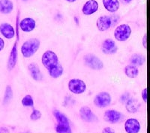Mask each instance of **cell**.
I'll return each instance as SVG.
<instances>
[{
  "label": "cell",
  "mask_w": 150,
  "mask_h": 133,
  "mask_svg": "<svg viewBox=\"0 0 150 133\" xmlns=\"http://www.w3.org/2000/svg\"><path fill=\"white\" fill-rule=\"evenodd\" d=\"M40 44V41L38 38H31L25 41L21 47L23 56L26 58L33 56L39 49Z\"/></svg>",
  "instance_id": "cell-1"
},
{
  "label": "cell",
  "mask_w": 150,
  "mask_h": 133,
  "mask_svg": "<svg viewBox=\"0 0 150 133\" xmlns=\"http://www.w3.org/2000/svg\"><path fill=\"white\" fill-rule=\"evenodd\" d=\"M131 35V29L128 24H121L116 28L114 37L119 41H125Z\"/></svg>",
  "instance_id": "cell-2"
},
{
  "label": "cell",
  "mask_w": 150,
  "mask_h": 133,
  "mask_svg": "<svg viewBox=\"0 0 150 133\" xmlns=\"http://www.w3.org/2000/svg\"><path fill=\"white\" fill-rule=\"evenodd\" d=\"M42 64L44 66L49 70L51 68L54 67L57 64H59V59L56 53L51 50H47L45 52L41 58Z\"/></svg>",
  "instance_id": "cell-3"
},
{
  "label": "cell",
  "mask_w": 150,
  "mask_h": 133,
  "mask_svg": "<svg viewBox=\"0 0 150 133\" xmlns=\"http://www.w3.org/2000/svg\"><path fill=\"white\" fill-rule=\"evenodd\" d=\"M68 89L69 90L74 94L83 93L86 90V85L83 80L80 79H71L68 82Z\"/></svg>",
  "instance_id": "cell-4"
},
{
  "label": "cell",
  "mask_w": 150,
  "mask_h": 133,
  "mask_svg": "<svg viewBox=\"0 0 150 133\" xmlns=\"http://www.w3.org/2000/svg\"><path fill=\"white\" fill-rule=\"evenodd\" d=\"M86 65L94 70H101L104 67L102 61L93 54H87L84 57Z\"/></svg>",
  "instance_id": "cell-5"
},
{
  "label": "cell",
  "mask_w": 150,
  "mask_h": 133,
  "mask_svg": "<svg viewBox=\"0 0 150 133\" xmlns=\"http://www.w3.org/2000/svg\"><path fill=\"white\" fill-rule=\"evenodd\" d=\"M94 103L100 108L108 107L111 103V96L107 92H100L94 99Z\"/></svg>",
  "instance_id": "cell-6"
},
{
  "label": "cell",
  "mask_w": 150,
  "mask_h": 133,
  "mask_svg": "<svg viewBox=\"0 0 150 133\" xmlns=\"http://www.w3.org/2000/svg\"><path fill=\"white\" fill-rule=\"evenodd\" d=\"M98 2L96 0H89L84 4L82 9V12L85 15H92L98 10Z\"/></svg>",
  "instance_id": "cell-7"
},
{
  "label": "cell",
  "mask_w": 150,
  "mask_h": 133,
  "mask_svg": "<svg viewBox=\"0 0 150 133\" xmlns=\"http://www.w3.org/2000/svg\"><path fill=\"white\" fill-rule=\"evenodd\" d=\"M97 28L101 32H105L110 28L112 25V20L109 16L104 15L99 17L97 20Z\"/></svg>",
  "instance_id": "cell-8"
},
{
  "label": "cell",
  "mask_w": 150,
  "mask_h": 133,
  "mask_svg": "<svg viewBox=\"0 0 150 133\" xmlns=\"http://www.w3.org/2000/svg\"><path fill=\"white\" fill-rule=\"evenodd\" d=\"M36 27V22L34 19L26 17L20 22V28L24 33H30Z\"/></svg>",
  "instance_id": "cell-9"
},
{
  "label": "cell",
  "mask_w": 150,
  "mask_h": 133,
  "mask_svg": "<svg viewBox=\"0 0 150 133\" xmlns=\"http://www.w3.org/2000/svg\"><path fill=\"white\" fill-rule=\"evenodd\" d=\"M125 129L127 133H138L140 130V124L137 119L131 118L125 123Z\"/></svg>",
  "instance_id": "cell-10"
},
{
  "label": "cell",
  "mask_w": 150,
  "mask_h": 133,
  "mask_svg": "<svg viewBox=\"0 0 150 133\" xmlns=\"http://www.w3.org/2000/svg\"><path fill=\"white\" fill-rule=\"evenodd\" d=\"M122 119V114L116 110H108L104 113V119L110 123L114 124Z\"/></svg>",
  "instance_id": "cell-11"
},
{
  "label": "cell",
  "mask_w": 150,
  "mask_h": 133,
  "mask_svg": "<svg viewBox=\"0 0 150 133\" xmlns=\"http://www.w3.org/2000/svg\"><path fill=\"white\" fill-rule=\"evenodd\" d=\"M80 115L81 118L86 122H89L90 123V122H94L98 119L96 115L87 106H84V107H82L80 108Z\"/></svg>",
  "instance_id": "cell-12"
},
{
  "label": "cell",
  "mask_w": 150,
  "mask_h": 133,
  "mask_svg": "<svg viewBox=\"0 0 150 133\" xmlns=\"http://www.w3.org/2000/svg\"><path fill=\"white\" fill-rule=\"evenodd\" d=\"M0 33L7 39H11L15 36V30L14 27L11 24L6 23L0 25Z\"/></svg>",
  "instance_id": "cell-13"
},
{
  "label": "cell",
  "mask_w": 150,
  "mask_h": 133,
  "mask_svg": "<svg viewBox=\"0 0 150 133\" xmlns=\"http://www.w3.org/2000/svg\"><path fill=\"white\" fill-rule=\"evenodd\" d=\"M117 46L114 41L110 38L106 39L102 44V50L106 54H113L117 51Z\"/></svg>",
  "instance_id": "cell-14"
},
{
  "label": "cell",
  "mask_w": 150,
  "mask_h": 133,
  "mask_svg": "<svg viewBox=\"0 0 150 133\" xmlns=\"http://www.w3.org/2000/svg\"><path fill=\"white\" fill-rule=\"evenodd\" d=\"M104 7L108 11L115 13L120 9L119 0H102Z\"/></svg>",
  "instance_id": "cell-15"
},
{
  "label": "cell",
  "mask_w": 150,
  "mask_h": 133,
  "mask_svg": "<svg viewBox=\"0 0 150 133\" xmlns=\"http://www.w3.org/2000/svg\"><path fill=\"white\" fill-rule=\"evenodd\" d=\"M17 61V41H15L14 46L12 48L11 51L10 56H9L8 62V70H12L15 67L16 63Z\"/></svg>",
  "instance_id": "cell-16"
},
{
  "label": "cell",
  "mask_w": 150,
  "mask_h": 133,
  "mask_svg": "<svg viewBox=\"0 0 150 133\" xmlns=\"http://www.w3.org/2000/svg\"><path fill=\"white\" fill-rule=\"evenodd\" d=\"M125 107L128 112L136 113L139 111L140 104L139 101L136 99H129L125 103Z\"/></svg>",
  "instance_id": "cell-17"
},
{
  "label": "cell",
  "mask_w": 150,
  "mask_h": 133,
  "mask_svg": "<svg viewBox=\"0 0 150 133\" xmlns=\"http://www.w3.org/2000/svg\"><path fill=\"white\" fill-rule=\"evenodd\" d=\"M14 9V4L11 0H0V13L10 14Z\"/></svg>",
  "instance_id": "cell-18"
},
{
  "label": "cell",
  "mask_w": 150,
  "mask_h": 133,
  "mask_svg": "<svg viewBox=\"0 0 150 133\" xmlns=\"http://www.w3.org/2000/svg\"><path fill=\"white\" fill-rule=\"evenodd\" d=\"M29 69L31 76L34 80H41L43 78V75L39 69V67L35 63H31L29 65Z\"/></svg>",
  "instance_id": "cell-19"
},
{
  "label": "cell",
  "mask_w": 150,
  "mask_h": 133,
  "mask_svg": "<svg viewBox=\"0 0 150 133\" xmlns=\"http://www.w3.org/2000/svg\"><path fill=\"white\" fill-rule=\"evenodd\" d=\"M48 72H49V75H50V77H52L53 78H58L61 77L63 74V68L62 67L61 65L57 64L54 67L49 69Z\"/></svg>",
  "instance_id": "cell-20"
},
{
  "label": "cell",
  "mask_w": 150,
  "mask_h": 133,
  "mask_svg": "<svg viewBox=\"0 0 150 133\" xmlns=\"http://www.w3.org/2000/svg\"><path fill=\"white\" fill-rule=\"evenodd\" d=\"M125 73L130 78H134L137 77L139 74V70L138 68H137V66H134L133 65H129L125 68Z\"/></svg>",
  "instance_id": "cell-21"
},
{
  "label": "cell",
  "mask_w": 150,
  "mask_h": 133,
  "mask_svg": "<svg viewBox=\"0 0 150 133\" xmlns=\"http://www.w3.org/2000/svg\"><path fill=\"white\" fill-rule=\"evenodd\" d=\"M145 63V59L142 55L134 54L131 56V63L134 66H141Z\"/></svg>",
  "instance_id": "cell-22"
},
{
  "label": "cell",
  "mask_w": 150,
  "mask_h": 133,
  "mask_svg": "<svg viewBox=\"0 0 150 133\" xmlns=\"http://www.w3.org/2000/svg\"><path fill=\"white\" fill-rule=\"evenodd\" d=\"M53 114H54L55 117H56V120L58 121L59 123H61V124H69L68 118L62 112L56 110V111H54Z\"/></svg>",
  "instance_id": "cell-23"
},
{
  "label": "cell",
  "mask_w": 150,
  "mask_h": 133,
  "mask_svg": "<svg viewBox=\"0 0 150 133\" xmlns=\"http://www.w3.org/2000/svg\"><path fill=\"white\" fill-rule=\"evenodd\" d=\"M56 130L57 133H72L69 124L58 123V125L56 126Z\"/></svg>",
  "instance_id": "cell-24"
},
{
  "label": "cell",
  "mask_w": 150,
  "mask_h": 133,
  "mask_svg": "<svg viewBox=\"0 0 150 133\" xmlns=\"http://www.w3.org/2000/svg\"><path fill=\"white\" fill-rule=\"evenodd\" d=\"M13 96V92H12V89L11 88L10 86H8L5 90V97H4V103L5 104H8L12 99Z\"/></svg>",
  "instance_id": "cell-25"
},
{
  "label": "cell",
  "mask_w": 150,
  "mask_h": 133,
  "mask_svg": "<svg viewBox=\"0 0 150 133\" xmlns=\"http://www.w3.org/2000/svg\"><path fill=\"white\" fill-rule=\"evenodd\" d=\"M22 105L26 107H33L34 105V101L30 95H27L22 99Z\"/></svg>",
  "instance_id": "cell-26"
},
{
  "label": "cell",
  "mask_w": 150,
  "mask_h": 133,
  "mask_svg": "<svg viewBox=\"0 0 150 133\" xmlns=\"http://www.w3.org/2000/svg\"><path fill=\"white\" fill-rule=\"evenodd\" d=\"M41 117V113L38 110H36V109L33 110V113H32V115H31L30 116L31 119L33 120V121H35V120L39 119Z\"/></svg>",
  "instance_id": "cell-27"
},
{
  "label": "cell",
  "mask_w": 150,
  "mask_h": 133,
  "mask_svg": "<svg viewBox=\"0 0 150 133\" xmlns=\"http://www.w3.org/2000/svg\"><path fill=\"white\" fill-rule=\"evenodd\" d=\"M129 99H131V98H130V94L127 92V93L123 94L122 96H121V98H120V100H121V102L122 103H126L127 101Z\"/></svg>",
  "instance_id": "cell-28"
},
{
  "label": "cell",
  "mask_w": 150,
  "mask_h": 133,
  "mask_svg": "<svg viewBox=\"0 0 150 133\" xmlns=\"http://www.w3.org/2000/svg\"><path fill=\"white\" fill-rule=\"evenodd\" d=\"M142 99H143V100L145 102H146L147 101V89L145 88L144 90H143V92H142Z\"/></svg>",
  "instance_id": "cell-29"
},
{
  "label": "cell",
  "mask_w": 150,
  "mask_h": 133,
  "mask_svg": "<svg viewBox=\"0 0 150 133\" xmlns=\"http://www.w3.org/2000/svg\"><path fill=\"white\" fill-rule=\"evenodd\" d=\"M102 133H115V132L114 130L110 128V127H106V128H104V129H103Z\"/></svg>",
  "instance_id": "cell-30"
},
{
  "label": "cell",
  "mask_w": 150,
  "mask_h": 133,
  "mask_svg": "<svg viewBox=\"0 0 150 133\" xmlns=\"http://www.w3.org/2000/svg\"><path fill=\"white\" fill-rule=\"evenodd\" d=\"M4 47H5V41H4L2 38L0 37V51H2L3 50Z\"/></svg>",
  "instance_id": "cell-31"
},
{
  "label": "cell",
  "mask_w": 150,
  "mask_h": 133,
  "mask_svg": "<svg viewBox=\"0 0 150 133\" xmlns=\"http://www.w3.org/2000/svg\"><path fill=\"white\" fill-rule=\"evenodd\" d=\"M146 35L144 36V37H143V44L145 48H146Z\"/></svg>",
  "instance_id": "cell-32"
},
{
  "label": "cell",
  "mask_w": 150,
  "mask_h": 133,
  "mask_svg": "<svg viewBox=\"0 0 150 133\" xmlns=\"http://www.w3.org/2000/svg\"><path fill=\"white\" fill-rule=\"evenodd\" d=\"M125 3H130V2H131L133 0H123Z\"/></svg>",
  "instance_id": "cell-33"
},
{
  "label": "cell",
  "mask_w": 150,
  "mask_h": 133,
  "mask_svg": "<svg viewBox=\"0 0 150 133\" xmlns=\"http://www.w3.org/2000/svg\"><path fill=\"white\" fill-rule=\"evenodd\" d=\"M66 1L68 2H71V3H72V2H76L77 0H66Z\"/></svg>",
  "instance_id": "cell-34"
},
{
  "label": "cell",
  "mask_w": 150,
  "mask_h": 133,
  "mask_svg": "<svg viewBox=\"0 0 150 133\" xmlns=\"http://www.w3.org/2000/svg\"><path fill=\"white\" fill-rule=\"evenodd\" d=\"M23 1H25V2H26V1H27V0H23Z\"/></svg>",
  "instance_id": "cell-35"
},
{
  "label": "cell",
  "mask_w": 150,
  "mask_h": 133,
  "mask_svg": "<svg viewBox=\"0 0 150 133\" xmlns=\"http://www.w3.org/2000/svg\"><path fill=\"white\" fill-rule=\"evenodd\" d=\"M26 133H29V132H26Z\"/></svg>",
  "instance_id": "cell-36"
}]
</instances>
